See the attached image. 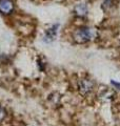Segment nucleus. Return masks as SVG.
<instances>
[{"instance_id":"nucleus-8","label":"nucleus","mask_w":120,"mask_h":126,"mask_svg":"<svg viewBox=\"0 0 120 126\" xmlns=\"http://www.w3.org/2000/svg\"><path fill=\"white\" fill-rule=\"evenodd\" d=\"M112 84H113V85H115V86H117V87H119V88H120V84H119V83H117V82H115V81H112Z\"/></svg>"},{"instance_id":"nucleus-1","label":"nucleus","mask_w":120,"mask_h":126,"mask_svg":"<svg viewBox=\"0 0 120 126\" xmlns=\"http://www.w3.org/2000/svg\"><path fill=\"white\" fill-rule=\"evenodd\" d=\"M95 36H96V31L94 29H92V27H87V26L77 29L73 34L74 40L77 43L89 42L93 38H95Z\"/></svg>"},{"instance_id":"nucleus-7","label":"nucleus","mask_w":120,"mask_h":126,"mask_svg":"<svg viewBox=\"0 0 120 126\" xmlns=\"http://www.w3.org/2000/svg\"><path fill=\"white\" fill-rule=\"evenodd\" d=\"M5 117H6V111H5V109L0 106V121L4 120Z\"/></svg>"},{"instance_id":"nucleus-3","label":"nucleus","mask_w":120,"mask_h":126,"mask_svg":"<svg viewBox=\"0 0 120 126\" xmlns=\"http://www.w3.org/2000/svg\"><path fill=\"white\" fill-rule=\"evenodd\" d=\"M93 86H94L93 82L91 80H87V79H83V80L79 82V90L82 94H89L93 89Z\"/></svg>"},{"instance_id":"nucleus-2","label":"nucleus","mask_w":120,"mask_h":126,"mask_svg":"<svg viewBox=\"0 0 120 126\" xmlns=\"http://www.w3.org/2000/svg\"><path fill=\"white\" fill-rule=\"evenodd\" d=\"M15 4L13 0H0V14L11 15L14 12Z\"/></svg>"},{"instance_id":"nucleus-4","label":"nucleus","mask_w":120,"mask_h":126,"mask_svg":"<svg viewBox=\"0 0 120 126\" xmlns=\"http://www.w3.org/2000/svg\"><path fill=\"white\" fill-rule=\"evenodd\" d=\"M74 13L77 17L83 18L89 13V7H87L85 3H78V4L75 5V7H74Z\"/></svg>"},{"instance_id":"nucleus-5","label":"nucleus","mask_w":120,"mask_h":126,"mask_svg":"<svg viewBox=\"0 0 120 126\" xmlns=\"http://www.w3.org/2000/svg\"><path fill=\"white\" fill-rule=\"evenodd\" d=\"M58 24H54L52 27H50L49 30H46L45 35H44V41L45 42H52L56 38L57 35V31H58Z\"/></svg>"},{"instance_id":"nucleus-6","label":"nucleus","mask_w":120,"mask_h":126,"mask_svg":"<svg viewBox=\"0 0 120 126\" xmlns=\"http://www.w3.org/2000/svg\"><path fill=\"white\" fill-rule=\"evenodd\" d=\"M102 5H103V7H105L106 10H110L115 6V0H103Z\"/></svg>"}]
</instances>
